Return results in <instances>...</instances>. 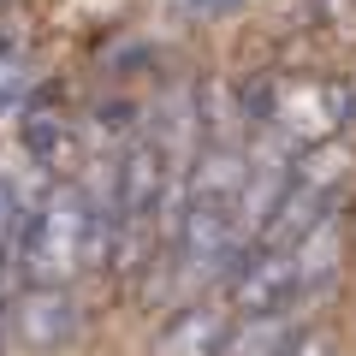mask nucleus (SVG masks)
Listing matches in <instances>:
<instances>
[{
  "label": "nucleus",
  "mask_w": 356,
  "mask_h": 356,
  "mask_svg": "<svg viewBox=\"0 0 356 356\" xmlns=\"http://www.w3.org/2000/svg\"><path fill=\"white\" fill-rule=\"evenodd\" d=\"M6 339H13V303H6V285H0V350H6Z\"/></svg>",
  "instance_id": "11"
},
{
  "label": "nucleus",
  "mask_w": 356,
  "mask_h": 356,
  "mask_svg": "<svg viewBox=\"0 0 356 356\" xmlns=\"http://www.w3.org/2000/svg\"><path fill=\"white\" fill-rule=\"evenodd\" d=\"M339 255H344V226H339V214L321 220L315 232H303V238L291 243V261H297V303H303V297H315L321 285L339 273Z\"/></svg>",
  "instance_id": "7"
},
{
  "label": "nucleus",
  "mask_w": 356,
  "mask_h": 356,
  "mask_svg": "<svg viewBox=\"0 0 356 356\" xmlns=\"http://www.w3.org/2000/svg\"><path fill=\"white\" fill-rule=\"evenodd\" d=\"M77 327H83V309L65 285H24L13 297V344H24L36 356L65 350L77 339Z\"/></svg>",
  "instance_id": "3"
},
{
  "label": "nucleus",
  "mask_w": 356,
  "mask_h": 356,
  "mask_svg": "<svg viewBox=\"0 0 356 356\" xmlns=\"http://www.w3.org/2000/svg\"><path fill=\"white\" fill-rule=\"evenodd\" d=\"M285 356H332V344L321 339V332H303V339H297V344H291Z\"/></svg>",
  "instance_id": "10"
},
{
  "label": "nucleus",
  "mask_w": 356,
  "mask_h": 356,
  "mask_svg": "<svg viewBox=\"0 0 356 356\" xmlns=\"http://www.w3.org/2000/svg\"><path fill=\"white\" fill-rule=\"evenodd\" d=\"M196 6H226V0H196Z\"/></svg>",
  "instance_id": "12"
},
{
  "label": "nucleus",
  "mask_w": 356,
  "mask_h": 356,
  "mask_svg": "<svg viewBox=\"0 0 356 356\" xmlns=\"http://www.w3.org/2000/svg\"><path fill=\"white\" fill-rule=\"evenodd\" d=\"M36 89V60L18 42H0V113H18Z\"/></svg>",
  "instance_id": "9"
},
{
  "label": "nucleus",
  "mask_w": 356,
  "mask_h": 356,
  "mask_svg": "<svg viewBox=\"0 0 356 356\" xmlns=\"http://www.w3.org/2000/svg\"><path fill=\"white\" fill-rule=\"evenodd\" d=\"M226 303L238 315H261V309H297V261L291 250H267L255 243L238 267H232Z\"/></svg>",
  "instance_id": "4"
},
{
  "label": "nucleus",
  "mask_w": 356,
  "mask_h": 356,
  "mask_svg": "<svg viewBox=\"0 0 356 356\" xmlns=\"http://www.w3.org/2000/svg\"><path fill=\"white\" fill-rule=\"evenodd\" d=\"M297 339H303V332H297V309H261V315L232 321L220 356H285Z\"/></svg>",
  "instance_id": "6"
},
{
  "label": "nucleus",
  "mask_w": 356,
  "mask_h": 356,
  "mask_svg": "<svg viewBox=\"0 0 356 356\" xmlns=\"http://www.w3.org/2000/svg\"><path fill=\"white\" fill-rule=\"evenodd\" d=\"M261 95H267V107H261L267 137L291 143L297 154L315 149V143H332L344 131V119H350V89L339 77H280Z\"/></svg>",
  "instance_id": "2"
},
{
  "label": "nucleus",
  "mask_w": 356,
  "mask_h": 356,
  "mask_svg": "<svg viewBox=\"0 0 356 356\" xmlns=\"http://www.w3.org/2000/svg\"><path fill=\"white\" fill-rule=\"evenodd\" d=\"M238 321L232 303H196V309H178V321L154 339V356H220L226 350V332Z\"/></svg>",
  "instance_id": "5"
},
{
  "label": "nucleus",
  "mask_w": 356,
  "mask_h": 356,
  "mask_svg": "<svg viewBox=\"0 0 356 356\" xmlns=\"http://www.w3.org/2000/svg\"><path fill=\"white\" fill-rule=\"evenodd\" d=\"M113 250V232L95 220L83 184L60 178L42 202L24 208V226H18V250H13V273L24 285H65L77 267L102 261Z\"/></svg>",
  "instance_id": "1"
},
{
  "label": "nucleus",
  "mask_w": 356,
  "mask_h": 356,
  "mask_svg": "<svg viewBox=\"0 0 356 356\" xmlns=\"http://www.w3.org/2000/svg\"><path fill=\"white\" fill-rule=\"evenodd\" d=\"M24 149L36 166H48V172H65V166L77 161V131L72 119L60 113H24Z\"/></svg>",
  "instance_id": "8"
}]
</instances>
